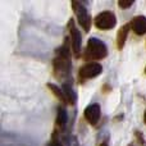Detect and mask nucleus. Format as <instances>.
Masks as SVG:
<instances>
[{
	"instance_id": "obj_1",
	"label": "nucleus",
	"mask_w": 146,
	"mask_h": 146,
	"mask_svg": "<svg viewBox=\"0 0 146 146\" xmlns=\"http://www.w3.org/2000/svg\"><path fill=\"white\" fill-rule=\"evenodd\" d=\"M68 42L64 44L56 53V56L53 62V69H54V76L58 80H63L71 72V62H69V49H68Z\"/></svg>"
},
{
	"instance_id": "obj_2",
	"label": "nucleus",
	"mask_w": 146,
	"mask_h": 146,
	"mask_svg": "<svg viewBox=\"0 0 146 146\" xmlns=\"http://www.w3.org/2000/svg\"><path fill=\"white\" fill-rule=\"evenodd\" d=\"M108 55V48L106 45L100 41L96 37H91L87 41V46H86V56L87 59H92V60H100L104 59Z\"/></svg>"
},
{
	"instance_id": "obj_3",
	"label": "nucleus",
	"mask_w": 146,
	"mask_h": 146,
	"mask_svg": "<svg viewBox=\"0 0 146 146\" xmlns=\"http://www.w3.org/2000/svg\"><path fill=\"white\" fill-rule=\"evenodd\" d=\"M71 5H72L73 10H74L76 18H77L80 26L86 32H88V31H90V26H91V18H90V15H88V12H87V9H86V7L82 3H78V1H72Z\"/></svg>"
},
{
	"instance_id": "obj_4",
	"label": "nucleus",
	"mask_w": 146,
	"mask_h": 146,
	"mask_svg": "<svg viewBox=\"0 0 146 146\" xmlns=\"http://www.w3.org/2000/svg\"><path fill=\"white\" fill-rule=\"evenodd\" d=\"M117 19L115 15L111 12H101L94 19V25L99 28V30H110L115 26Z\"/></svg>"
},
{
	"instance_id": "obj_5",
	"label": "nucleus",
	"mask_w": 146,
	"mask_h": 146,
	"mask_svg": "<svg viewBox=\"0 0 146 146\" xmlns=\"http://www.w3.org/2000/svg\"><path fill=\"white\" fill-rule=\"evenodd\" d=\"M68 28H69V37H71L72 51H73V54H74L76 58H78L80 54H81V33H80V31L76 28L73 19L69 21Z\"/></svg>"
},
{
	"instance_id": "obj_6",
	"label": "nucleus",
	"mask_w": 146,
	"mask_h": 146,
	"mask_svg": "<svg viewBox=\"0 0 146 146\" xmlns=\"http://www.w3.org/2000/svg\"><path fill=\"white\" fill-rule=\"evenodd\" d=\"M101 72H103V67H101V64L95 63V62H91V63L85 64V66H82L80 68V77L83 78V80H87V78H95V77H98Z\"/></svg>"
},
{
	"instance_id": "obj_7",
	"label": "nucleus",
	"mask_w": 146,
	"mask_h": 146,
	"mask_svg": "<svg viewBox=\"0 0 146 146\" xmlns=\"http://www.w3.org/2000/svg\"><path fill=\"white\" fill-rule=\"evenodd\" d=\"M100 113H101L100 106H99L98 104H90L88 106H86L85 111H83L86 121H87L91 126H95L99 122V119H100Z\"/></svg>"
},
{
	"instance_id": "obj_8",
	"label": "nucleus",
	"mask_w": 146,
	"mask_h": 146,
	"mask_svg": "<svg viewBox=\"0 0 146 146\" xmlns=\"http://www.w3.org/2000/svg\"><path fill=\"white\" fill-rule=\"evenodd\" d=\"M131 28L136 35L142 36L146 33V17L144 15H137L131 21Z\"/></svg>"
},
{
	"instance_id": "obj_9",
	"label": "nucleus",
	"mask_w": 146,
	"mask_h": 146,
	"mask_svg": "<svg viewBox=\"0 0 146 146\" xmlns=\"http://www.w3.org/2000/svg\"><path fill=\"white\" fill-rule=\"evenodd\" d=\"M128 31H129V25H124L119 28L118 35H117V46H118V49H123L126 40H127Z\"/></svg>"
},
{
	"instance_id": "obj_10",
	"label": "nucleus",
	"mask_w": 146,
	"mask_h": 146,
	"mask_svg": "<svg viewBox=\"0 0 146 146\" xmlns=\"http://www.w3.org/2000/svg\"><path fill=\"white\" fill-rule=\"evenodd\" d=\"M62 90H63V94H64V98H66V101L67 104H74L76 103V94L74 91H73L72 86L69 85V83H64L63 87H62Z\"/></svg>"
},
{
	"instance_id": "obj_11",
	"label": "nucleus",
	"mask_w": 146,
	"mask_h": 146,
	"mask_svg": "<svg viewBox=\"0 0 146 146\" xmlns=\"http://www.w3.org/2000/svg\"><path fill=\"white\" fill-rule=\"evenodd\" d=\"M67 123V113L63 108L58 109V115H56V129L63 131Z\"/></svg>"
},
{
	"instance_id": "obj_12",
	"label": "nucleus",
	"mask_w": 146,
	"mask_h": 146,
	"mask_svg": "<svg viewBox=\"0 0 146 146\" xmlns=\"http://www.w3.org/2000/svg\"><path fill=\"white\" fill-rule=\"evenodd\" d=\"M48 87L50 88V91L54 94V95L56 96V98L59 99L60 101H63V103L67 104L66 101V98H64V94H63V90H62L60 87H58L56 85H54V83H48Z\"/></svg>"
},
{
	"instance_id": "obj_13",
	"label": "nucleus",
	"mask_w": 146,
	"mask_h": 146,
	"mask_svg": "<svg viewBox=\"0 0 146 146\" xmlns=\"http://www.w3.org/2000/svg\"><path fill=\"white\" fill-rule=\"evenodd\" d=\"M118 5L121 8H123V9H126V8H129L131 5H133V0H131V1H118Z\"/></svg>"
},
{
	"instance_id": "obj_14",
	"label": "nucleus",
	"mask_w": 146,
	"mask_h": 146,
	"mask_svg": "<svg viewBox=\"0 0 146 146\" xmlns=\"http://www.w3.org/2000/svg\"><path fill=\"white\" fill-rule=\"evenodd\" d=\"M50 146H62V144L58 140V136H53V141H51Z\"/></svg>"
},
{
	"instance_id": "obj_15",
	"label": "nucleus",
	"mask_w": 146,
	"mask_h": 146,
	"mask_svg": "<svg viewBox=\"0 0 146 146\" xmlns=\"http://www.w3.org/2000/svg\"><path fill=\"white\" fill-rule=\"evenodd\" d=\"M144 121H145V123H146V111H145V115H144Z\"/></svg>"
},
{
	"instance_id": "obj_16",
	"label": "nucleus",
	"mask_w": 146,
	"mask_h": 146,
	"mask_svg": "<svg viewBox=\"0 0 146 146\" xmlns=\"http://www.w3.org/2000/svg\"><path fill=\"white\" fill-rule=\"evenodd\" d=\"M145 72H146V68H145Z\"/></svg>"
}]
</instances>
